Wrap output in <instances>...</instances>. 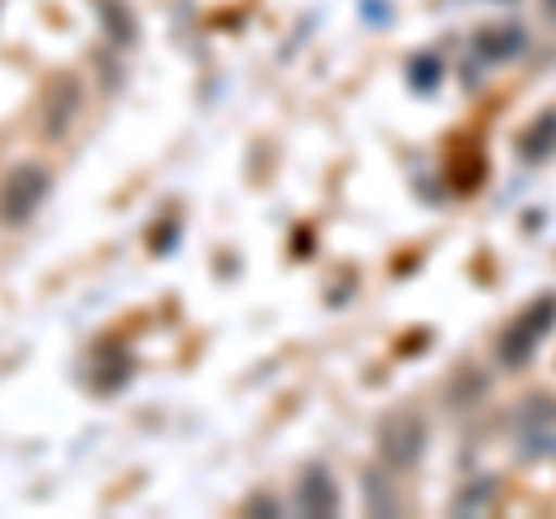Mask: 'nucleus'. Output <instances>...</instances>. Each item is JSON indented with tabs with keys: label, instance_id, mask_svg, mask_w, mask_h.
<instances>
[{
	"label": "nucleus",
	"instance_id": "f257e3e1",
	"mask_svg": "<svg viewBox=\"0 0 556 519\" xmlns=\"http://www.w3.org/2000/svg\"><path fill=\"white\" fill-rule=\"evenodd\" d=\"M47 190H51V172L42 163H20L5 177V186H0V223H5V228L28 223L38 214V204L47 200Z\"/></svg>",
	"mask_w": 556,
	"mask_h": 519
},
{
	"label": "nucleus",
	"instance_id": "f03ea898",
	"mask_svg": "<svg viewBox=\"0 0 556 519\" xmlns=\"http://www.w3.org/2000/svg\"><path fill=\"white\" fill-rule=\"evenodd\" d=\"M427 450V422L417 413H394V418L380 427V459L390 469H413Z\"/></svg>",
	"mask_w": 556,
	"mask_h": 519
},
{
	"label": "nucleus",
	"instance_id": "7ed1b4c3",
	"mask_svg": "<svg viewBox=\"0 0 556 519\" xmlns=\"http://www.w3.org/2000/svg\"><path fill=\"white\" fill-rule=\"evenodd\" d=\"M552 316H556V302H552V298H547L543 306H533V311H529V316H525V320H519V325H515V330H510L506 339H501V357H506V362H510V367H519V362H525V357L533 353V343H538V339H543V334H547V325H552Z\"/></svg>",
	"mask_w": 556,
	"mask_h": 519
},
{
	"label": "nucleus",
	"instance_id": "20e7f679",
	"mask_svg": "<svg viewBox=\"0 0 556 519\" xmlns=\"http://www.w3.org/2000/svg\"><path fill=\"white\" fill-rule=\"evenodd\" d=\"M302 506L316 510V515H334L339 510V492H334V482H329L325 469L306 473V482H302Z\"/></svg>",
	"mask_w": 556,
	"mask_h": 519
},
{
	"label": "nucleus",
	"instance_id": "39448f33",
	"mask_svg": "<svg viewBox=\"0 0 556 519\" xmlns=\"http://www.w3.org/2000/svg\"><path fill=\"white\" fill-rule=\"evenodd\" d=\"M492 501H496V482H492V478H478L473 488L459 492L455 510H459V515H486V510H492Z\"/></svg>",
	"mask_w": 556,
	"mask_h": 519
},
{
	"label": "nucleus",
	"instance_id": "423d86ee",
	"mask_svg": "<svg viewBox=\"0 0 556 519\" xmlns=\"http://www.w3.org/2000/svg\"><path fill=\"white\" fill-rule=\"evenodd\" d=\"M362 492H367V510L371 515H399V496H394V488H386V478L380 473H367Z\"/></svg>",
	"mask_w": 556,
	"mask_h": 519
}]
</instances>
